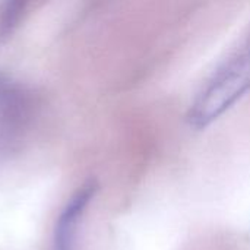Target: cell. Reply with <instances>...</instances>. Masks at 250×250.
I'll use <instances>...</instances> for the list:
<instances>
[{
    "instance_id": "cell-1",
    "label": "cell",
    "mask_w": 250,
    "mask_h": 250,
    "mask_svg": "<svg viewBox=\"0 0 250 250\" xmlns=\"http://www.w3.org/2000/svg\"><path fill=\"white\" fill-rule=\"evenodd\" d=\"M250 91V53L242 45L204 83L190 104L188 122L205 129Z\"/></svg>"
},
{
    "instance_id": "cell-2",
    "label": "cell",
    "mask_w": 250,
    "mask_h": 250,
    "mask_svg": "<svg viewBox=\"0 0 250 250\" xmlns=\"http://www.w3.org/2000/svg\"><path fill=\"white\" fill-rule=\"evenodd\" d=\"M34 92L0 72V163L16 152L35 114Z\"/></svg>"
},
{
    "instance_id": "cell-3",
    "label": "cell",
    "mask_w": 250,
    "mask_h": 250,
    "mask_svg": "<svg viewBox=\"0 0 250 250\" xmlns=\"http://www.w3.org/2000/svg\"><path fill=\"white\" fill-rule=\"evenodd\" d=\"M98 185L95 182L85 183L66 204L60 217L56 221L53 250H73L79 223L97 193Z\"/></svg>"
},
{
    "instance_id": "cell-4",
    "label": "cell",
    "mask_w": 250,
    "mask_h": 250,
    "mask_svg": "<svg viewBox=\"0 0 250 250\" xmlns=\"http://www.w3.org/2000/svg\"><path fill=\"white\" fill-rule=\"evenodd\" d=\"M28 3L15 0V1H4L0 6V41H6L15 29L18 28L22 16L25 15Z\"/></svg>"
},
{
    "instance_id": "cell-5",
    "label": "cell",
    "mask_w": 250,
    "mask_h": 250,
    "mask_svg": "<svg viewBox=\"0 0 250 250\" xmlns=\"http://www.w3.org/2000/svg\"><path fill=\"white\" fill-rule=\"evenodd\" d=\"M243 45H245V47H246V48L249 50V53H250V37H249V38H248V41H246V42H245Z\"/></svg>"
}]
</instances>
